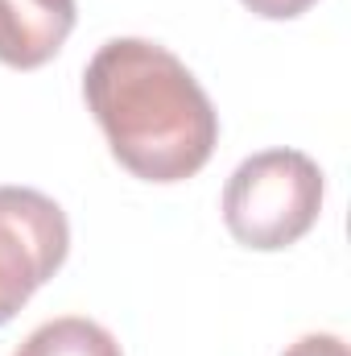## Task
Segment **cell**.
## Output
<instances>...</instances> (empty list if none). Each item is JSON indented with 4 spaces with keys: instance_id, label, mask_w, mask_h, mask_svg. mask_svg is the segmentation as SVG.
Returning <instances> with one entry per match:
<instances>
[{
    "instance_id": "1",
    "label": "cell",
    "mask_w": 351,
    "mask_h": 356,
    "mask_svg": "<svg viewBox=\"0 0 351 356\" xmlns=\"http://www.w3.org/2000/svg\"><path fill=\"white\" fill-rule=\"evenodd\" d=\"M83 99L112 145V158L145 182H182L215 154L219 112L211 95L157 42H103L83 71Z\"/></svg>"
},
{
    "instance_id": "2",
    "label": "cell",
    "mask_w": 351,
    "mask_h": 356,
    "mask_svg": "<svg viewBox=\"0 0 351 356\" xmlns=\"http://www.w3.org/2000/svg\"><path fill=\"white\" fill-rule=\"evenodd\" d=\"M323 191V170L310 154L264 149L232 170L223 186V224L244 249H289L318 224Z\"/></svg>"
},
{
    "instance_id": "3",
    "label": "cell",
    "mask_w": 351,
    "mask_h": 356,
    "mask_svg": "<svg viewBox=\"0 0 351 356\" xmlns=\"http://www.w3.org/2000/svg\"><path fill=\"white\" fill-rule=\"evenodd\" d=\"M71 249L67 211L33 186H0V327L46 286Z\"/></svg>"
},
{
    "instance_id": "4",
    "label": "cell",
    "mask_w": 351,
    "mask_h": 356,
    "mask_svg": "<svg viewBox=\"0 0 351 356\" xmlns=\"http://www.w3.org/2000/svg\"><path fill=\"white\" fill-rule=\"evenodd\" d=\"M75 0H0V63L12 71L46 67L75 29Z\"/></svg>"
},
{
    "instance_id": "5",
    "label": "cell",
    "mask_w": 351,
    "mask_h": 356,
    "mask_svg": "<svg viewBox=\"0 0 351 356\" xmlns=\"http://www.w3.org/2000/svg\"><path fill=\"white\" fill-rule=\"evenodd\" d=\"M12 356H124L116 336L83 315H62L33 327Z\"/></svg>"
},
{
    "instance_id": "6",
    "label": "cell",
    "mask_w": 351,
    "mask_h": 356,
    "mask_svg": "<svg viewBox=\"0 0 351 356\" xmlns=\"http://www.w3.org/2000/svg\"><path fill=\"white\" fill-rule=\"evenodd\" d=\"M281 356H348V344L331 332H310V336L293 340Z\"/></svg>"
},
{
    "instance_id": "7",
    "label": "cell",
    "mask_w": 351,
    "mask_h": 356,
    "mask_svg": "<svg viewBox=\"0 0 351 356\" xmlns=\"http://www.w3.org/2000/svg\"><path fill=\"white\" fill-rule=\"evenodd\" d=\"M248 13H257L264 21H293V17H302L310 4H318V0H240Z\"/></svg>"
}]
</instances>
